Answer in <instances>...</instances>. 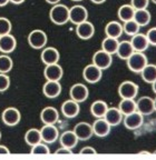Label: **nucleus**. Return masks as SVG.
<instances>
[{
  "instance_id": "1",
  "label": "nucleus",
  "mask_w": 156,
  "mask_h": 160,
  "mask_svg": "<svg viewBox=\"0 0 156 160\" xmlns=\"http://www.w3.org/2000/svg\"><path fill=\"white\" fill-rule=\"evenodd\" d=\"M49 18L51 22L57 26L66 25L69 22V8L60 2L54 5L49 11Z\"/></svg>"
},
{
  "instance_id": "2",
  "label": "nucleus",
  "mask_w": 156,
  "mask_h": 160,
  "mask_svg": "<svg viewBox=\"0 0 156 160\" xmlns=\"http://www.w3.org/2000/svg\"><path fill=\"white\" fill-rule=\"evenodd\" d=\"M127 67L134 73H141V71L144 69L147 63H148V59L146 57L144 52H138V51H134V53L126 60Z\"/></svg>"
},
{
  "instance_id": "3",
  "label": "nucleus",
  "mask_w": 156,
  "mask_h": 160,
  "mask_svg": "<svg viewBox=\"0 0 156 160\" xmlns=\"http://www.w3.org/2000/svg\"><path fill=\"white\" fill-rule=\"evenodd\" d=\"M27 41L28 45L33 49H44L48 41L47 33L41 29H35L29 32L27 37Z\"/></svg>"
},
{
  "instance_id": "4",
  "label": "nucleus",
  "mask_w": 156,
  "mask_h": 160,
  "mask_svg": "<svg viewBox=\"0 0 156 160\" xmlns=\"http://www.w3.org/2000/svg\"><path fill=\"white\" fill-rule=\"evenodd\" d=\"M139 87L137 83L129 81V80H125L119 85L118 87V95L122 99L126 98V99H135L138 95Z\"/></svg>"
},
{
  "instance_id": "5",
  "label": "nucleus",
  "mask_w": 156,
  "mask_h": 160,
  "mask_svg": "<svg viewBox=\"0 0 156 160\" xmlns=\"http://www.w3.org/2000/svg\"><path fill=\"white\" fill-rule=\"evenodd\" d=\"M83 77L86 82L94 85V83H97L101 81V77H103V70L91 62L84 68Z\"/></svg>"
},
{
  "instance_id": "6",
  "label": "nucleus",
  "mask_w": 156,
  "mask_h": 160,
  "mask_svg": "<svg viewBox=\"0 0 156 160\" xmlns=\"http://www.w3.org/2000/svg\"><path fill=\"white\" fill-rule=\"evenodd\" d=\"M1 120L8 127H15L21 120L20 111L15 107H8L1 113Z\"/></svg>"
},
{
  "instance_id": "7",
  "label": "nucleus",
  "mask_w": 156,
  "mask_h": 160,
  "mask_svg": "<svg viewBox=\"0 0 156 160\" xmlns=\"http://www.w3.org/2000/svg\"><path fill=\"white\" fill-rule=\"evenodd\" d=\"M69 97L77 102H85L89 97V89L84 83H75L69 89Z\"/></svg>"
},
{
  "instance_id": "8",
  "label": "nucleus",
  "mask_w": 156,
  "mask_h": 160,
  "mask_svg": "<svg viewBox=\"0 0 156 160\" xmlns=\"http://www.w3.org/2000/svg\"><path fill=\"white\" fill-rule=\"evenodd\" d=\"M91 62L97 66L98 68H101L104 71V70L108 69L112 66V63H113V55H111V53L106 52L103 49H101L94 53Z\"/></svg>"
},
{
  "instance_id": "9",
  "label": "nucleus",
  "mask_w": 156,
  "mask_h": 160,
  "mask_svg": "<svg viewBox=\"0 0 156 160\" xmlns=\"http://www.w3.org/2000/svg\"><path fill=\"white\" fill-rule=\"evenodd\" d=\"M86 20H88V11L84 6L75 5L69 8V21L71 23L76 26Z\"/></svg>"
},
{
  "instance_id": "10",
  "label": "nucleus",
  "mask_w": 156,
  "mask_h": 160,
  "mask_svg": "<svg viewBox=\"0 0 156 160\" xmlns=\"http://www.w3.org/2000/svg\"><path fill=\"white\" fill-rule=\"evenodd\" d=\"M144 123V116L139 111H134L129 115L124 116L123 125L128 130H136L142 127Z\"/></svg>"
},
{
  "instance_id": "11",
  "label": "nucleus",
  "mask_w": 156,
  "mask_h": 160,
  "mask_svg": "<svg viewBox=\"0 0 156 160\" xmlns=\"http://www.w3.org/2000/svg\"><path fill=\"white\" fill-rule=\"evenodd\" d=\"M40 135H41V140L47 145L54 143L55 141H57L59 138V131L58 128L55 125H44L40 128Z\"/></svg>"
},
{
  "instance_id": "12",
  "label": "nucleus",
  "mask_w": 156,
  "mask_h": 160,
  "mask_svg": "<svg viewBox=\"0 0 156 160\" xmlns=\"http://www.w3.org/2000/svg\"><path fill=\"white\" fill-rule=\"evenodd\" d=\"M76 35L81 40H88L95 35V26L89 20L76 25Z\"/></svg>"
},
{
  "instance_id": "13",
  "label": "nucleus",
  "mask_w": 156,
  "mask_h": 160,
  "mask_svg": "<svg viewBox=\"0 0 156 160\" xmlns=\"http://www.w3.org/2000/svg\"><path fill=\"white\" fill-rule=\"evenodd\" d=\"M60 110L64 117L68 118V119H73V118H76L79 115L81 107H79V102L73 99H68L63 102Z\"/></svg>"
},
{
  "instance_id": "14",
  "label": "nucleus",
  "mask_w": 156,
  "mask_h": 160,
  "mask_svg": "<svg viewBox=\"0 0 156 160\" xmlns=\"http://www.w3.org/2000/svg\"><path fill=\"white\" fill-rule=\"evenodd\" d=\"M91 127H93L94 136L99 138L107 137L112 129V126L106 121L105 118H96V120L93 122Z\"/></svg>"
},
{
  "instance_id": "15",
  "label": "nucleus",
  "mask_w": 156,
  "mask_h": 160,
  "mask_svg": "<svg viewBox=\"0 0 156 160\" xmlns=\"http://www.w3.org/2000/svg\"><path fill=\"white\" fill-rule=\"evenodd\" d=\"M60 59V53L54 47H45L40 53V60L45 66L58 63Z\"/></svg>"
},
{
  "instance_id": "16",
  "label": "nucleus",
  "mask_w": 156,
  "mask_h": 160,
  "mask_svg": "<svg viewBox=\"0 0 156 160\" xmlns=\"http://www.w3.org/2000/svg\"><path fill=\"white\" fill-rule=\"evenodd\" d=\"M43 93L45 97L49 99H55L61 93V85L60 81L55 80H46V82L43 86Z\"/></svg>"
},
{
  "instance_id": "17",
  "label": "nucleus",
  "mask_w": 156,
  "mask_h": 160,
  "mask_svg": "<svg viewBox=\"0 0 156 160\" xmlns=\"http://www.w3.org/2000/svg\"><path fill=\"white\" fill-rule=\"evenodd\" d=\"M73 130H74V132L76 133V136H77V138L81 140V141L89 140L94 136L91 125L88 122H85V121L78 122L77 125L74 127Z\"/></svg>"
},
{
  "instance_id": "18",
  "label": "nucleus",
  "mask_w": 156,
  "mask_h": 160,
  "mask_svg": "<svg viewBox=\"0 0 156 160\" xmlns=\"http://www.w3.org/2000/svg\"><path fill=\"white\" fill-rule=\"evenodd\" d=\"M63 76H64V69L59 63H53V65L45 66L44 77H45L46 80L60 81Z\"/></svg>"
},
{
  "instance_id": "19",
  "label": "nucleus",
  "mask_w": 156,
  "mask_h": 160,
  "mask_svg": "<svg viewBox=\"0 0 156 160\" xmlns=\"http://www.w3.org/2000/svg\"><path fill=\"white\" fill-rule=\"evenodd\" d=\"M59 119V112L56 108L48 106L40 111V120L44 125H56Z\"/></svg>"
},
{
  "instance_id": "20",
  "label": "nucleus",
  "mask_w": 156,
  "mask_h": 160,
  "mask_svg": "<svg viewBox=\"0 0 156 160\" xmlns=\"http://www.w3.org/2000/svg\"><path fill=\"white\" fill-rule=\"evenodd\" d=\"M136 106H137V111H139L143 116H149L155 111L154 99L148 96H144V97L139 98L136 101Z\"/></svg>"
},
{
  "instance_id": "21",
  "label": "nucleus",
  "mask_w": 156,
  "mask_h": 160,
  "mask_svg": "<svg viewBox=\"0 0 156 160\" xmlns=\"http://www.w3.org/2000/svg\"><path fill=\"white\" fill-rule=\"evenodd\" d=\"M17 47V40L11 33L0 36V52L1 53H11L15 51Z\"/></svg>"
},
{
  "instance_id": "22",
  "label": "nucleus",
  "mask_w": 156,
  "mask_h": 160,
  "mask_svg": "<svg viewBox=\"0 0 156 160\" xmlns=\"http://www.w3.org/2000/svg\"><path fill=\"white\" fill-rule=\"evenodd\" d=\"M104 118L106 121L112 126V127H117L123 122L124 115L121 112V110L117 107H108L107 111H106Z\"/></svg>"
},
{
  "instance_id": "23",
  "label": "nucleus",
  "mask_w": 156,
  "mask_h": 160,
  "mask_svg": "<svg viewBox=\"0 0 156 160\" xmlns=\"http://www.w3.org/2000/svg\"><path fill=\"white\" fill-rule=\"evenodd\" d=\"M129 41H131L134 50L138 51V52H145L149 47V42L147 40V37H146V33H136V35L132 36V39Z\"/></svg>"
},
{
  "instance_id": "24",
  "label": "nucleus",
  "mask_w": 156,
  "mask_h": 160,
  "mask_svg": "<svg viewBox=\"0 0 156 160\" xmlns=\"http://www.w3.org/2000/svg\"><path fill=\"white\" fill-rule=\"evenodd\" d=\"M59 142L60 146L66 148H69V149L73 150L76 146L78 145V141L79 139L77 138L76 133L74 132V130H67V131H64L61 135H59Z\"/></svg>"
},
{
  "instance_id": "25",
  "label": "nucleus",
  "mask_w": 156,
  "mask_h": 160,
  "mask_svg": "<svg viewBox=\"0 0 156 160\" xmlns=\"http://www.w3.org/2000/svg\"><path fill=\"white\" fill-rule=\"evenodd\" d=\"M123 25L119 21H109L107 25L105 26V35L106 37H112L118 39L122 35H123Z\"/></svg>"
},
{
  "instance_id": "26",
  "label": "nucleus",
  "mask_w": 156,
  "mask_h": 160,
  "mask_svg": "<svg viewBox=\"0 0 156 160\" xmlns=\"http://www.w3.org/2000/svg\"><path fill=\"white\" fill-rule=\"evenodd\" d=\"M134 48L132 46L131 41H127V40H124V41H119L118 48H117V51H116V55L119 59L122 60H127L134 53Z\"/></svg>"
},
{
  "instance_id": "27",
  "label": "nucleus",
  "mask_w": 156,
  "mask_h": 160,
  "mask_svg": "<svg viewBox=\"0 0 156 160\" xmlns=\"http://www.w3.org/2000/svg\"><path fill=\"white\" fill-rule=\"evenodd\" d=\"M134 15H135V9L131 3L122 5L117 10V16H118V19L122 22H126L128 20L134 19Z\"/></svg>"
},
{
  "instance_id": "28",
  "label": "nucleus",
  "mask_w": 156,
  "mask_h": 160,
  "mask_svg": "<svg viewBox=\"0 0 156 160\" xmlns=\"http://www.w3.org/2000/svg\"><path fill=\"white\" fill-rule=\"evenodd\" d=\"M41 135H40V129H37V128H30L29 130H27L25 133V142L28 146H33L37 145V143L41 142Z\"/></svg>"
},
{
  "instance_id": "29",
  "label": "nucleus",
  "mask_w": 156,
  "mask_h": 160,
  "mask_svg": "<svg viewBox=\"0 0 156 160\" xmlns=\"http://www.w3.org/2000/svg\"><path fill=\"white\" fill-rule=\"evenodd\" d=\"M107 109H108V105L104 100H96L91 106V113L95 118H104Z\"/></svg>"
},
{
  "instance_id": "30",
  "label": "nucleus",
  "mask_w": 156,
  "mask_h": 160,
  "mask_svg": "<svg viewBox=\"0 0 156 160\" xmlns=\"http://www.w3.org/2000/svg\"><path fill=\"white\" fill-rule=\"evenodd\" d=\"M152 19V15L148 11V9H138L135 10V15H134V20L138 23L141 27H146L149 25Z\"/></svg>"
},
{
  "instance_id": "31",
  "label": "nucleus",
  "mask_w": 156,
  "mask_h": 160,
  "mask_svg": "<svg viewBox=\"0 0 156 160\" xmlns=\"http://www.w3.org/2000/svg\"><path fill=\"white\" fill-rule=\"evenodd\" d=\"M118 108L121 110V112L123 113L124 116L126 115H129V113L134 112L137 110V106H136V101L135 99H122L118 103Z\"/></svg>"
},
{
  "instance_id": "32",
  "label": "nucleus",
  "mask_w": 156,
  "mask_h": 160,
  "mask_svg": "<svg viewBox=\"0 0 156 160\" xmlns=\"http://www.w3.org/2000/svg\"><path fill=\"white\" fill-rule=\"evenodd\" d=\"M141 76L145 82L153 83L156 80V65L147 63L141 71Z\"/></svg>"
},
{
  "instance_id": "33",
  "label": "nucleus",
  "mask_w": 156,
  "mask_h": 160,
  "mask_svg": "<svg viewBox=\"0 0 156 160\" xmlns=\"http://www.w3.org/2000/svg\"><path fill=\"white\" fill-rule=\"evenodd\" d=\"M118 39L112 37H106L105 39L101 41V49L106 52L111 53V55H116L117 48H118Z\"/></svg>"
},
{
  "instance_id": "34",
  "label": "nucleus",
  "mask_w": 156,
  "mask_h": 160,
  "mask_svg": "<svg viewBox=\"0 0 156 160\" xmlns=\"http://www.w3.org/2000/svg\"><path fill=\"white\" fill-rule=\"evenodd\" d=\"M13 67V61L11 57L7 53L0 55V72L9 73Z\"/></svg>"
},
{
  "instance_id": "35",
  "label": "nucleus",
  "mask_w": 156,
  "mask_h": 160,
  "mask_svg": "<svg viewBox=\"0 0 156 160\" xmlns=\"http://www.w3.org/2000/svg\"><path fill=\"white\" fill-rule=\"evenodd\" d=\"M139 29H141V26L136 22L134 19L128 20L126 22H123V32L126 33L127 36H131L132 37V36L138 33Z\"/></svg>"
},
{
  "instance_id": "36",
  "label": "nucleus",
  "mask_w": 156,
  "mask_h": 160,
  "mask_svg": "<svg viewBox=\"0 0 156 160\" xmlns=\"http://www.w3.org/2000/svg\"><path fill=\"white\" fill-rule=\"evenodd\" d=\"M11 29H13V25L10 20L6 17H0V36L10 33Z\"/></svg>"
},
{
  "instance_id": "37",
  "label": "nucleus",
  "mask_w": 156,
  "mask_h": 160,
  "mask_svg": "<svg viewBox=\"0 0 156 160\" xmlns=\"http://www.w3.org/2000/svg\"><path fill=\"white\" fill-rule=\"evenodd\" d=\"M31 153H34V155H48L49 153V148H48L47 143L41 141V142L31 147Z\"/></svg>"
},
{
  "instance_id": "38",
  "label": "nucleus",
  "mask_w": 156,
  "mask_h": 160,
  "mask_svg": "<svg viewBox=\"0 0 156 160\" xmlns=\"http://www.w3.org/2000/svg\"><path fill=\"white\" fill-rule=\"evenodd\" d=\"M10 87V77L8 73L0 72V92H5Z\"/></svg>"
},
{
  "instance_id": "39",
  "label": "nucleus",
  "mask_w": 156,
  "mask_h": 160,
  "mask_svg": "<svg viewBox=\"0 0 156 160\" xmlns=\"http://www.w3.org/2000/svg\"><path fill=\"white\" fill-rule=\"evenodd\" d=\"M151 0H131V5L135 10L138 9H147L149 6Z\"/></svg>"
},
{
  "instance_id": "40",
  "label": "nucleus",
  "mask_w": 156,
  "mask_h": 160,
  "mask_svg": "<svg viewBox=\"0 0 156 160\" xmlns=\"http://www.w3.org/2000/svg\"><path fill=\"white\" fill-rule=\"evenodd\" d=\"M146 37L148 40L149 46L156 47V27H152L151 29H148V31L146 32Z\"/></svg>"
},
{
  "instance_id": "41",
  "label": "nucleus",
  "mask_w": 156,
  "mask_h": 160,
  "mask_svg": "<svg viewBox=\"0 0 156 160\" xmlns=\"http://www.w3.org/2000/svg\"><path fill=\"white\" fill-rule=\"evenodd\" d=\"M81 155H96V153H97V151L95 150V148L87 146V147L81 148Z\"/></svg>"
},
{
  "instance_id": "42",
  "label": "nucleus",
  "mask_w": 156,
  "mask_h": 160,
  "mask_svg": "<svg viewBox=\"0 0 156 160\" xmlns=\"http://www.w3.org/2000/svg\"><path fill=\"white\" fill-rule=\"evenodd\" d=\"M71 152H73V151H71V149H69V148H66V147H63V146H61L60 148H58V149L55 151L56 155H70Z\"/></svg>"
},
{
  "instance_id": "43",
  "label": "nucleus",
  "mask_w": 156,
  "mask_h": 160,
  "mask_svg": "<svg viewBox=\"0 0 156 160\" xmlns=\"http://www.w3.org/2000/svg\"><path fill=\"white\" fill-rule=\"evenodd\" d=\"M9 152H10V150L8 149L6 146L0 145V155H8Z\"/></svg>"
},
{
  "instance_id": "44",
  "label": "nucleus",
  "mask_w": 156,
  "mask_h": 160,
  "mask_svg": "<svg viewBox=\"0 0 156 160\" xmlns=\"http://www.w3.org/2000/svg\"><path fill=\"white\" fill-rule=\"evenodd\" d=\"M26 0H9V2L13 3V5H21V3L25 2Z\"/></svg>"
},
{
  "instance_id": "45",
  "label": "nucleus",
  "mask_w": 156,
  "mask_h": 160,
  "mask_svg": "<svg viewBox=\"0 0 156 160\" xmlns=\"http://www.w3.org/2000/svg\"><path fill=\"white\" fill-rule=\"evenodd\" d=\"M45 1H46L47 3H49V5H51V6L57 5V3L60 2V0H45Z\"/></svg>"
},
{
  "instance_id": "46",
  "label": "nucleus",
  "mask_w": 156,
  "mask_h": 160,
  "mask_svg": "<svg viewBox=\"0 0 156 160\" xmlns=\"http://www.w3.org/2000/svg\"><path fill=\"white\" fill-rule=\"evenodd\" d=\"M91 1L95 5H101V3L106 2V0H91Z\"/></svg>"
},
{
  "instance_id": "47",
  "label": "nucleus",
  "mask_w": 156,
  "mask_h": 160,
  "mask_svg": "<svg viewBox=\"0 0 156 160\" xmlns=\"http://www.w3.org/2000/svg\"><path fill=\"white\" fill-rule=\"evenodd\" d=\"M9 3V0H0V7H5Z\"/></svg>"
},
{
  "instance_id": "48",
  "label": "nucleus",
  "mask_w": 156,
  "mask_h": 160,
  "mask_svg": "<svg viewBox=\"0 0 156 160\" xmlns=\"http://www.w3.org/2000/svg\"><path fill=\"white\" fill-rule=\"evenodd\" d=\"M151 85H152V89H153L154 93H155V95H156V80H155V81H154L153 83H151Z\"/></svg>"
},
{
  "instance_id": "49",
  "label": "nucleus",
  "mask_w": 156,
  "mask_h": 160,
  "mask_svg": "<svg viewBox=\"0 0 156 160\" xmlns=\"http://www.w3.org/2000/svg\"><path fill=\"white\" fill-rule=\"evenodd\" d=\"M154 108H155V111H156V98L154 99Z\"/></svg>"
},
{
  "instance_id": "50",
  "label": "nucleus",
  "mask_w": 156,
  "mask_h": 160,
  "mask_svg": "<svg viewBox=\"0 0 156 160\" xmlns=\"http://www.w3.org/2000/svg\"><path fill=\"white\" fill-rule=\"evenodd\" d=\"M71 1H74V2H79V1H84V0H71Z\"/></svg>"
},
{
  "instance_id": "51",
  "label": "nucleus",
  "mask_w": 156,
  "mask_h": 160,
  "mask_svg": "<svg viewBox=\"0 0 156 160\" xmlns=\"http://www.w3.org/2000/svg\"><path fill=\"white\" fill-rule=\"evenodd\" d=\"M151 1H152L153 3H155V5H156V0H151Z\"/></svg>"
},
{
  "instance_id": "52",
  "label": "nucleus",
  "mask_w": 156,
  "mask_h": 160,
  "mask_svg": "<svg viewBox=\"0 0 156 160\" xmlns=\"http://www.w3.org/2000/svg\"><path fill=\"white\" fill-rule=\"evenodd\" d=\"M0 140H1V131H0Z\"/></svg>"
},
{
  "instance_id": "53",
  "label": "nucleus",
  "mask_w": 156,
  "mask_h": 160,
  "mask_svg": "<svg viewBox=\"0 0 156 160\" xmlns=\"http://www.w3.org/2000/svg\"><path fill=\"white\" fill-rule=\"evenodd\" d=\"M154 155H156V150H155V151H154Z\"/></svg>"
}]
</instances>
